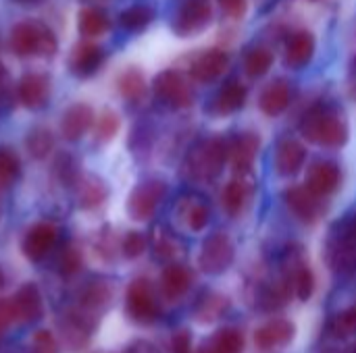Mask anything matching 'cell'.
<instances>
[{
	"label": "cell",
	"instance_id": "1",
	"mask_svg": "<svg viewBox=\"0 0 356 353\" xmlns=\"http://www.w3.org/2000/svg\"><path fill=\"white\" fill-rule=\"evenodd\" d=\"M300 131L309 141L325 148H338L348 139V125L344 114L330 104L313 106L305 114L300 123Z\"/></svg>",
	"mask_w": 356,
	"mask_h": 353
},
{
	"label": "cell",
	"instance_id": "2",
	"mask_svg": "<svg viewBox=\"0 0 356 353\" xmlns=\"http://www.w3.org/2000/svg\"><path fill=\"white\" fill-rule=\"evenodd\" d=\"M56 48V35L40 21L17 23L10 31V50L17 56H52Z\"/></svg>",
	"mask_w": 356,
	"mask_h": 353
},
{
	"label": "cell",
	"instance_id": "3",
	"mask_svg": "<svg viewBox=\"0 0 356 353\" xmlns=\"http://www.w3.org/2000/svg\"><path fill=\"white\" fill-rule=\"evenodd\" d=\"M227 144L229 141L219 139V137H211V139L196 144L186 158L188 175L198 181H209L217 177L227 160Z\"/></svg>",
	"mask_w": 356,
	"mask_h": 353
},
{
	"label": "cell",
	"instance_id": "4",
	"mask_svg": "<svg viewBox=\"0 0 356 353\" xmlns=\"http://www.w3.org/2000/svg\"><path fill=\"white\" fill-rule=\"evenodd\" d=\"M330 262L338 273L356 270V216L342 223L330 241Z\"/></svg>",
	"mask_w": 356,
	"mask_h": 353
},
{
	"label": "cell",
	"instance_id": "5",
	"mask_svg": "<svg viewBox=\"0 0 356 353\" xmlns=\"http://www.w3.org/2000/svg\"><path fill=\"white\" fill-rule=\"evenodd\" d=\"M125 308H127V314L138 322H152L161 314L156 293L146 279H136L127 287Z\"/></svg>",
	"mask_w": 356,
	"mask_h": 353
},
{
	"label": "cell",
	"instance_id": "6",
	"mask_svg": "<svg viewBox=\"0 0 356 353\" xmlns=\"http://www.w3.org/2000/svg\"><path fill=\"white\" fill-rule=\"evenodd\" d=\"M154 94L161 102L173 108H186L192 104L194 94L186 77L177 71H163L154 79Z\"/></svg>",
	"mask_w": 356,
	"mask_h": 353
},
{
	"label": "cell",
	"instance_id": "7",
	"mask_svg": "<svg viewBox=\"0 0 356 353\" xmlns=\"http://www.w3.org/2000/svg\"><path fill=\"white\" fill-rule=\"evenodd\" d=\"M165 193H167V185L163 181H156V179L138 185L127 200L129 216L134 221H148L154 214L156 206L163 202Z\"/></svg>",
	"mask_w": 356,
	"mask_h": 353
},
{
	"label": "cell",
	"instance_id": "8",
	"mask_svg": "<svg viewBox=\"0 0 356 353\" xmlns=\"http://www.w3.org/2000/svg\"><path fill=\"white\" fill-rule=\"evenodd\" d=\"M213 17V8L209 0H184L179 6L175 21H173V31L177 35H194L202 31Z\"/></svg>",
	"mask_w": 356,
	"mask_h": 353
},
{
	"label": "cell",
	"instance_id": "9",
	"mask_svg": "<svg viewBox=\"0 0 356 353\" xmlns=\"http://www.w3.org/2000/svg\"><path fill=\"white\" fill-rule=\"evenodd\" d=\"M234 260V246L225 233L211 235L200 250V268L209 275H219L229 268Z\"/></svg>",
	"mask_w": 356,
	"mask_h": 353
},
{
	"label": "cell",
	"instance_id": "10",
	"mask_svg": "<svg viewBox=\"0 0 356 353\" xmlns=\"http://www.w3.org/2000/svg\"><path fill=\"white\" fill-rule=\"evenodd\" d=\"M56 239H58V231L52 223H35L23 237L21 243L23 256L31 262H40L54 250Z\"/></svg>",
	"mask_w": 356,
	"mask_h": 353
},
{
	"label": "cell",
	"instance_id": "11",
	"mask_svg": "<svg viewBox=\"0 0 356 353\" xmlns=\"http://www.w3.org/2000/svg\"><path fill=\"white\" fill-rule=\"evenodd\" d=\"M17 98L25 108L38 110L50 98V81L42 73H25L17 83Z\"/></svg>",
	"mask_w": 356,
	"mask_h": 353
},
{
	"label": "cell",
	"instance_id": "12",
	"mask_svg": "<svg viewBox=\"0 0 356 353\" xmlns=\"http://www.w3.org/2000/svg\"><path fill=\"white\" fill-rule=\"evenodd\" d=\"M17 322H35L44 314V304H42V293L33 283H25L19 287L15 298H10Z\"/></svg>",
	"mask_w": 356,
	"mask_h": 353
},
{
	"label": "cell",
	"instance_id": "13",
	"mask_svg": "<svg viewBox=\"0 0 356 353\" xmlns=\"http://www.w3.org/2000/svg\"><path fill=\"white\" fill-rule=\"evenodd\" d=\"M102 62H104V50L96 44L86 42V44L75 46V50L69 58V69L75 77L86 79V77H92L94 73H98Z\"/></svg>",
	"mask_w": 356,
	"mask_h": 353
},
{
	"label": "cell",
	"instance_id": "14",
	"mask_svg": "<svg viewBox=\"0 0 356 353\" xmlns=\"http://www.w3.org/2000/svg\"><path fill=\"white\" fill-rule=\"evenodd\" d=\"M340 185V169L338 164L334 162H315L311 169H309V175H307V187L323 198V196H330L338 189Z\"/></svg>",
	"mask_w": 356,
	"mask_h": 353
},
{
	"label": "cell",
	"instance_id": "15",
	"mask_svg": "<svg viewBox=\"0 0 356 353\" xmlns=\"http://www.w3.org/2000/svg\"><path fill=\"white\" fill-rule=\"evenodd\" d=\"M108 300H111V287H108V283L102 281V279H96V281H90L83 287V291H81L75 308L79 312H83L86 316L98 320V314L106 308Z\"/></svg>",
	"mask_w": 356,
	"mask_h": 353
},
{
	"label": "cell",
	"instance_id": "16",
	"mask_svg": "<svg viewBox=\"0 0 356 353\" xmlns=\"http://www.w3.org/2000/svg\"><path fill=\"white\" fill-rule=\"evenodd\" d=\"M294 339V325L290 320H271L254 333V343L259 350H277Z\"/></svg>",
	"mask_w": 356,
	"mask_h": 353
},
{
	"label": "cell",
	"instance_id": "17",
	"mask_svg": "<svg viewBox=\"0 0 356 353\" xmlns=\"http://www.w3.org/2000/svg\"><path fill=\"white\" fill-rule=\"evenodd\" d=\"M227 62H229V56L223 50H207L198 58H194L190 73L200 83L215 81L227 69Z\"/></svg>",
	"mask_w": 356,
	"mask_h": 353
},
{
	"label": "cell",
	"instance_id": "18",
	"mask_svg": "<svg viewBox=\"0 0 356 353\" xmlns=\"http://www.w3.org/2000/svg\"><path fill=\"white\" fill-rule=\"evenodd\" d=\"M94 123V110L88 106V104H73L65 114H63V125H60V131L65 135V139L69 141H77L81 139L88 129L92 127Z\"/></svg>",
	"mask_w": 356,
	"mask_h": 353
},
{
	"label": "cell",
	"instance_id": "19",
	"mask_svg": "<svg viewBox=\"0 0 356 353\" xmlns=\"http://www.w3.org/2000/svg\"><path fill=\"white\" fill-rule=\"evenodd\" d=\"M259 152V137L254 133H242L227 144V158L240 173L250 171Z\"/></svg>",
	"mask_w": 356,
	"mask_h": 353
},
{
	"label": "cell",
	"instance_id": "20",
	"mask_svg": "<svg viewBox=\"0 0 356 353\" xmlns=\"http://www.w3.org/2000/svg\"><path fill=\"white\" fill-rule=\"evenodd\" d=\"M177 214H179V221L194 233L202 231L211 218V210H209L207 202L198 196H192V193L179 200Z\"/></svg>",
	"mask_w": 356,
	"mask_h": 353
},
{
	"label": "cell",
	"instance_id": "21",
	"mask_svg": "<svg viewBox=\"0 0 356 353\" xmlns=\"http://www.w3.org/2000/svg\"><path fill=\"white\" fill-rule=\"evenodd\" d=\"M305 158H307V152L302 144H298L296 139H284L275 150V171L282 177L296 175L302 169Z\"/></svg>",
	"mask_w": 356,
	"mask_h": 353
},
{
	"label": "cell",
	"instance_id": "22",
	"mask_svg": "<svg viewBox=\"0 0 356 353\" xmlns=\"http://www.w3.org/2000/svg\"><path fill=\"white\" fill-rule=\"evenodd\" d=\"M286 202L292 208V212L302 221L313 223L321 214L319 196H315L309 187H292V189H288L286 191Z\"/></svg>",
	"mask_w": 356,
	"mask_h": 353
},
{
	"label": "cell",
	"instance_id": "23",
	"mask_svg": "<svg viewBox=\"0 0 356 353\" xmlns=\"http://www.w3.org/2000/svg\"><path fill=\"white\" fill-rule=\"evenodd\" d=\"M315 54V37L309 31H296L290 35L286 44V64L300 69L305 67Z\"/></svg>",
	"mask_w": 356,
	"mask_h": 353
},
{
	"label": "cell",
	"instance_id": "24",
	"mask_svg": "<svg viewBox=\"0 0 356 353\" xmlns=\"http://www.w3.org/2000/svg\"><path fill=\"white\" fill-rule=\"evenodd\" d=\"M192 285V275L181 264H169L161 277V291L167 300H179Z\"/></svg>",
	"mask_w": 356,
	"mask_h": 353
},
{
	"label": "cell",
	"instance_id": "25",
	"mask_svg": "<svg viewBox=\"0 0 356 353\" xmlns=\"http://www.w3.org/2000/svg\"><path fill=\"white\" fill-rule=\"evenodd\" d=\"M290 98H292V92H290V85L286 81H273L265 87V92L261 94V110L269 117H277L282 114L288 106H290Z\"/></svg>",
	"mask_w": 356,
	"mask_h": 353
},
{
	"label": "cell",
	"instance_id": "26",
	"mask_svg": "<svg viewBox=\"0 0 356 353\" xmlns=\"http://www.w3.org/2000/svg\"><path fill=\"white\" fill-rule=\"evenodd\" d=\"M244 102H246V87L238 79H229L227 83H223V87L215 96L213 110L219 114H229V112L240 110Z\"/></svg>",
	"mask_w": 356,
	"mask_h": 353
},
{
	"label": "cell",
	"instance_id": "27",
	"mask_svg": "<svg viewBox=\"0 0 356 353\" xmlns=\"http://www.w3.org/2000/svg\"><path fill=\"white\" fill-rule=\"evenodd\" d=\"M75 185H77V200H79V206L86 208V210L96 208V206H100V204L106 200L108 189H106L104 181L98 179V177H94V175H86V177L81 175L79 181H77Z\"/></svg>",
	"mask_w": 356,
	"mask_h": 353
},
{
	"label": "cell",
	"instance_id": "28",
	"mask_svg": "<svg viewBox=\"0 0 356 353\" xmlns=\"http://www.w3.org/2000/svg\"><path fill=\"white\" fill-rule=\"evenodd\" d=\"M108 27H111V21L106 12L100 8L86 6L77 15V29L83 37H100L108 31Z\"/></svg>",
	"mask_w": 356,
	"mask_h": 353
},
{
	"label": "cell",
	"instance_id": "29",
	"mask_svg": "<svg viewBox=\"0 0 356 353\" xmlns=\"http://www.w3.org/2000/svg\"><path fill=\"white\" fill-rule=\"evenodd\" d=\"M244 350V337L236 329H221L217 331L198 353H242Z\"/></svg>",
	"mask_w": 356,
	"mask_h": 353
},
{
	"label": "cell",
	"instance_id": "30",
	"mask_svg": "<svg viewBox=\"0 0 356 353\" xmlns=\"http://www.w3.org/2000/svg\"><path fill=\"white\" fill-rule=\"evenodd\" d=\"M288 283H290V287L294 289V293H296L300 300H309V298L313 295L315 277H313L311 268H309L305 262L292 264L290 275H288Z\"/></svg>",
	"mask_w": 356,
	"mask_h": 353
},
{
	"label": "cell",
	"instance_id": "31",
	"mask_svg": "<svg viewBox=\"0 0 356 353\" xmlns=\"http://www.w3.org/2000/svg\"><path fill=\"white\" fill-rule=\"evenodd\" d=\"M154 19V10L152 6L148 4H136V6H129L121 12L119 17V23L123 29L127 31H140L144 27H148Z\"/></svg>",
	"mask_w": 356,
	"mask_h": 353
},
{
	"label": "cell",
	"instance_id": "32",
	"mask_svg": "<svg viewBox=\"0 0 356 353\" xmlns=\"http://www.w3.org/2000/svg\"><path fill=\"white\" fill-rule=\"evenodd\" d=\"M52 146H54V137L46 127L31 129L27 139H25V148H27L29 156L35 160H44L52 152Z\"/></svg>",
	"mask_w": 356,
	"mask_h": 353
},
{
	"label": "cell",
	"instance_id": "33",
	"mask_svg": "<svg viewBox=\"0 0 356 353\" xmlns=\"http://www.w3.org/2000/svg\"><path fill=\"white\" fill-rule=\"evenodd\" d=\"M119 92L123 98L136 102L146 94V79L138 69H127L125 73H121L119 77Z\"/></svg>",
	"mask_w": 356,
	"mask_h": 353
},
{
	"label": "cell",
	"instance_id": "34",
	"mask_svg": "<svg viewBox=\"0 0 356 353\" xmlns=\"http://www.w3.org/2000/svg\"><path fill=\"white\" fill-rule=\"evenodd\" d=\"M221 200H223V206H225V210L229 214H240L242 208H244V204H246V200H248V187H246V183H242V181L227 183V187L223 189Z\"/></svg>",
	"mask_w": 356,
	"mask_h": 353
},
{
	"label": "cell",
	"instance_id": "35",
	"mask_svg": "<svg viewBox=\"0 0 356 353\" xmlns=\"http://www.w3.org/2000/svg\"><path fill=\"white\" fill-rule=\"evenodd\" d=\"M19 171H21L19 156L10 148L0 146V187H8L19 177Z\"/></svg>",
	"mask_w": 356,
	"mask_h": 353
},
{
	"label": "cell",
	"instance_id": "36",
	"mask_svg": "<svg viewBox=\"0 0 356 353\" xmlns=\"http://www.w3.org/2000/svg\"><path fill=\"white\" fill-rule=\"evenodd\" d=\"M271 62H273V54L267 48H254L248 52L244 67H246V73L250 77H261L271 69Z\"/></svg>",
	"mask_w": 356,
	"mask_h": 353
},
{
	"label": "cell",
	"instance_id": "37",
	"mask_svg": "<svg viewBox=\"0 0 356 353\" xmlns=\"http://www.w3.org/2000/svg\"><path fill=\"white\" fill-rule=\"evenodd\" d=\"M154 254L163 260H175L181 254V243L167 231H159L154 237Z\"/></svg>",
	"mask_w": 356,
	"mask_h": 353
},
{
	"label": "cell",
	"instance_id": "38",
	"mask_svg": "<svg viewBox=\"0 0 356 353\" xmlns=\"http://www.w3.org/2000/svg\"><path fill=\"white\" fill-rule=\"evenodd\" d=\"M79 268H81V252L73 243L65 246L60 256H58V270H60V275L73 277V275L79 273Z\"/></svg>",
	"mask_w": 356,
	"mask_h": 353
},
{
	"label": "cell",
	"instance_id": "39",
	"mask_svg": "<svg viewBox=\"0 0 356 353\" xmlns=\"http://www.w3.org/2000/svg\"><path fill=\"white\" fill-rule=\"evenodd\" d=\"M119 117L113 110H104L98 119H96V137L100 141H108L117 135L119 131Z\"/></svg>",
	"mask_w": 356,
	"mask_h": 353
},
{
	"label": "cell",
	"instance_id": "40",
	"mask_svg": "<svg viewBox=\"0 0 356 353\" xmlns=\"http://www.w3.org/2000/svg\"><path fill=\"white\" fill-rule=\"evenodd\" d=\"M332 333H334V337H350V335H356V306L348 308L346 312H342L340 316L334 318Z\"/></svg>",
	"mask_w": 356,
	"mask_h": 353
},
{
	"label": "cell",
	"instance_id": "41",
	"mask_svg": "<svg viewBox=\"0 0 356 353\" xmlns=\"http://www.w3.org/2000/svg\"><path fill=\"white\" fill-rule=\"evenodd\" d=\"M146 246H148L146 237L142 233H138V231L127 233L125 239H123V243H121L125 258H138V256H142L146 252Z\"/></svg>",
	"mask_w": 356,
	"mask_h": 353
},
{
	"label": "cell",
	"instance_id": "42",
	"mask_svg": "<svg viewBox=\"0 0 356 353\" xmlns=\"http://www.w3.org/2000/svg\"><path fill=\"white\" fill-rule=\"evenodd\" d=\"M31 353H58V343L50 331H38L31 337Z\"/></svg>",
	"mask_w": 356,
	"mask_h": 353
},
{
	"label": "cell",
	"instance_id": "43",
	"mask_svg": "<svg viewBox=\"0 0 356 353\" xmlns=\"http://www.w3.org/2000/svg\"><path fill=\"white\" fill-rule=\"evenodd\" d=\"M13 322H17L13 302H10V300H0V335H2Z\"/></svg>",
	"mask_w": 356,
	"mask_h": 353
},
{
	"label": "cell",
	"instance_id": "44",
	"mask_svg": "<svg viewBox=\"0 0 356 353\" xmlns=\"http://www.w3.org/2000/svg\"><path fill=\"white\" fill-rule=\"evenodd\" d=\"M171 352L173 353H192V337L188 331H179L171 339Z\"/></svg>",
	"mask_w": 356,
	"mask_h": 353
},
{
	"label": "cell",
	"instance_id": "45",
	"mask_svg": "<svg viewBox=\"0 0 356 353\" xmlns=\"http://www.w3.org/2000/svg\"><path fill=\"white\" fill-rule=\"evenodd\" d=\"M219 4L229 17H236V19H240L246 12V0H219Z\"/></svg>",
	"mask_w": 356,
	"mask_h": 353
},
{
	"label": "cell",
	"instance_id": "46",
	"mask_svg": "<svg viewBox=\"0 0 356 353\" xmlns=\"http://www.w3.org/2000/svg\"><path fill=\"white\" fill-rule=\"evenodd\" d=\"M123 353H161V350L150 341H134L123 350Z\"/></svg>",
	"mask_w": 356,
	"mask_h": 353
},
{
	"label": "cell",
	"instance_id": "47",
	"mask_svg": "<svg viewBox=\"0 0 356 353\" xmlns=\"http://www.w3.org/2000/svg\"><path fill=\"white\" fill-rule=\"evenodd\" d=\"M6 92H8V73H6V69L0 64V100H4Z\"/></svg>",
	"mask_w": 356,
	"mask_h": 353
},
{
	"label": "cell",
	"instance_id": "48",
	"mask_svg": "<svg viewBox=\"0 0 356 353\" xmlns=\"http://www.w3.org/2000/svg\"><path fill=\"white\" fill-rule=\"evenodd\" d=\"M17 4H21V6H31V4H42L44 0H15Z\"/></svg>",
	"mask_w": 356,
	"mask_h": 353
},
{
	"label": "cell",
	"instance_id": "49",
	"mask_svg": "<svg viewBox=\"0 0 356 353\" xmlns=\"http://www.w3.org/2000/svg\"><path fill=\"white\" fill-rule=\"evenodd\" d=\"M4 285V275H2V270H0V287Z\"/></svg>",
	"mask_w": 356,
	"mask_h": 353
},
{
	"label": "cell",
	"instance_id": "50",
	"mask_svg": "<svg viewBox=\"0 0 356 353\" xmlns=\"http://www.w3.org/2000/svg\"><path fill=\"white\" fill-rule=\"evenodd\" d=\"M355 353H356V350H355Z\"/></svg>",
	"mask_w": 356,
	"mask_h": 353
}]
</instances>
